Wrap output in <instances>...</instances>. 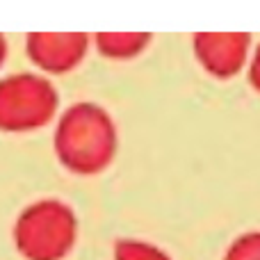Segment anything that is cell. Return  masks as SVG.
<instances>
[{"mask_svg": "<svg viewBox=\"0 0 260 260\" xmlns=\"http://www.w3.org/2000/svg\"><path fill=\"white\" fill-rule=\"evenodd\" d=\"M14 238L27 260H59L76 240L73 212L59 201L35 203L18 217Z\"/></svg>", "mask_w": 260, "mask_h": 260, "instance_id": "obj_1", "label": "cell"}, {"mask_svg": "<svg viewBox=\"0 0 260 260\" xmlns=\"http://www.w3.org/2000/svg\"><path fill=\"white\" fill-rule=\"evenodd\" d=\"M57 142L64 160L87 171L103 165L110 157L114 135L110 119L101 110L91 105H78L64 117Z\"/></svg>", "mask_w": 260, "mask_h": 260, "instance_id": "obj_2", "label": "cell"}, {"mask_svg": "<svg viewBox=\"0 0 260 260\" xmlns=\"http://www.w3.org/2000/svg\"><path fill=\"white\" fill-rule=\"evenodd\" d=\"M55 105V94L32 76L9 78L0 85V123L12 128L44 121Z\"/></svg>", "mask_w": 260, "mask_h": 260, "instance_id": "obj_3", "label": "cell"}, {"mask_svg": "<svg viewBox=\"0 0 260 260\" xmlns=\"http://www.w3.org/2000/svg\"><path fill=\"white\" fill-rule=\"evenodd\" d=\"M247 35L240 32H219V35H199L197 37V50L208 69L215 73H233L242 64L244 53H247Z\"/></svg>", "mask_w": 260, "mask_h": 260, "instance_id": "obj_4", "label": "cell"}, {"mask_svg": "<svg viewBox=\"0 0 260 260\" xmlns=\"http://www.w3.org/2000/svg\"><path fill=\"white\" fill-rule=\"evenodd\" d=\"M82 41L85 39L78 35H39L32 37V55L46 67L62 69L78 59Z\"/></svg>", "mask_w": 260, "mask_h": 260, "instance_id": "obj_5", "label": "cell"}, {"mask_svg": "<svg viewBox=\"0 0 260 260\" xmlns=\"http://www.w3.org/2000/svg\"><path fill=\"white\" fill-rule=\"evenodd\" d=\"M114 260H171V256L142 240H121L114 249Z\"/></svg>", "mask_w": 260, "mask_h": 260, "instance_id": "obj_6", "label": "cell"}, {"mask_svg": "<svg viewBox=\"0 0 260 260\" xmlns=\"http://www.w3.org/2000/svg\"><path fill=\"white\" fill-rule=\"evenodd\" d=\"M224 260H260V231L240 235L229 247Z\"/></svg>", "mask_w": 260, "mask_h": 260, "instance_id": "obj_7", "label": "cell"}, {"mask_svg": "<svg viewBox=\"0 0 260 260\" xmlns=\"http://www.w3.org/2000/svg\"><path fill=\"white\" fill-rule=\"evenodd\" d=\"M251 78H253V82L260 87V48L256 53V62H253V69H251Z\"/></svg>", "mask_w": 260, "mask_h": 260, "instance_id": "obj_8", "label": "cell"}, {"mask_svg": "<svg viewBox=\"0 0 260 260\" xmlns=\"http://www.w3.org/2000/svg\"><path fill=\"white\" fill-rule=\"evenodd\" d=\"M0 55H3V41H0Z\"/></svg>", "mask_w": 260, "mask_h": 260, "instance_id": "obj_9", "label": "cell"}]
</instances>
